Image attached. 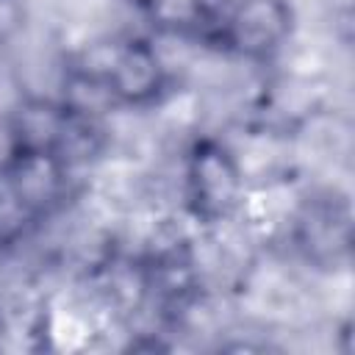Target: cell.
<instances>
[{"mask_svg": "<svg viewBox=\"0 0 355 355\" xmlns=\"http://www.w3.org/2000/svg\"><path fill=\"white\" fill-rule=\"evenodd\" d=\"M244 169L239 155L219 139H197L183 158V202L202 227L230 222L244 205Z\"/></svg>", "mask_w": 355, "mask_h": 355, "instance_id": "cell-1", "label": "cell"}, {"mask_svg": "<svg viewBox=\"0 0 355 355\" xmlns=\"http://www.w3.org/2000/svg\"><path fill=\"white\" fill-rule=\"evenodd\" d=\"M291 247L316 269H341L352 252V205L338 189L311 191L291 216Z\"/></svg>", "mask_w": 355, "mask_h": 355, "instance_id": "cell-2", "label": "cell"}, {"mask_svg": "<svg viewBox=\"0 0 355 355\" xmlns=\"http://www.w3.org/2000/svg\"><path fill=\"white\" fill-rule=\"evenodd\" d=\"M294 33V8L288 0H230L219 47L250 64L275 61Z\"/></svg>", "mask_w": 355, "mask_h": 355, "instance_id": "cell-3", "label": "cell"}, {"mask_svg": "<svg viewBox=\"0 0 355 355\" xmlns=\"http://www.w3.org/2000/svg\"><path fill=\"white\" fill-rule=\"evenodd\" d=\"M97 67L119 108L155 105L169 86L166 64L158 47L147 39H125L114 44Z\"/></svg>", "mask_w": 355, "mask_h": 355, "instance_id": "cell-4", "label": "cell"}, {"mask_svg": "<svg viewBox=\"0 0 355 355\" xmlns=\"http://www.w3.org/2000/svg\"><path fill=\"white\" fill-rule=\"evenodd\" d=\"M69 175L72 169L55 153H22L11 172L0 180H6L19 205L36 222H42L64 205L69 191Z\"/></svg>", "mask_w": 355, "mask_h": 355, "instance_id": "cell-5", "label": "cell"}, {"mask_svg": "<svg viewBox=\"0 0 355 355\" xmlns=\"http://www.w3.org/2000/svg\"><path fill=\"white\" fill-rule=\"evenodd\" d=\"M67 105L55 97L25 94L14 103L11 116L25 153H55L58 139L67 125Z\"/></svg>", "mask_w": 355, "mask_h": 355, "instance_id": "cell-6", "label": "cell"}, {"mask_svg": "<svg viewBox=\"0 0 355 355\" xmlns=\"http://www.w3.org/2000/svg\"><path fill=\"white\" fill-rule=\"evenodd\" d=\"M33 225H39V222L19 205V200L11 194L6 180H0V247L19 244L31 233Z\"/></svg>", "mask_w": 355, "mask_h": 355, "instance_id": "cell-7", "label": "cell"}, {"mask_svg": "<svg viewBox=\"0 0 355 355\" xmlns=\"http://www.w3.org/2000/svg\"><path fill=\"white\" fill-rule=\"evenodd\" d=\"M22 153L25 150H22L11 108H0V178H6L11 172V166L19 161Z\"/></svg>", "mask_w": 355, "mask_h": 355, "instance_id": "cell-8", "label": "cell"}, {"mask_svg": "<svg viewBox=\"0 0 355 355\" xmlns=\"http://www.w3.org/2000/svg\"><path fill=\"white\" fill-rule=\"evenodd\" d=\"M25 3L22 0H0V47L14 42L25 31Z\"/></svg>", "mask_w": 355, "mask_h": 355, "instance_id": "cell-9", "label": "cell"}, {"mask_svg": "<svg viewBox=\"0 0 355 355\" xmlns=\"http://www.w3.org/2000/svg\"><path fill=\"white\" fill-rule=\"evenodd\" d=\"M3 336H6V322H3V313H0V344H3Z\"/></svg>", "mask_w": 355, "mask_h": 355, "instance_id": "cell-10", "label": "cell"}]
</instances>
